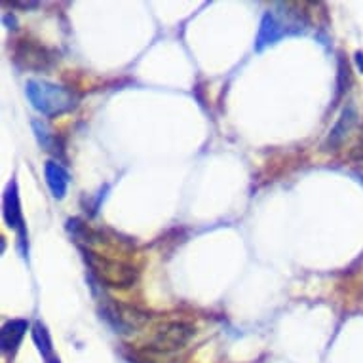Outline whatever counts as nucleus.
Instances as JSON below:
<instances>
[{"label": "nucleus", "mask_w": 363, "mask_h": 363, "mask_svg": "<svg viewBox=\"0 0 363 363\" xmlns=\"http://www.w3.org/2000/svg\"><path fill=\"white\" fill-rule=\"evenodd\" d=\"M27 97L33 103V107L44 116H57V114L69 113L78 103V97L71 89L46 82V80H29Z\"/></svg>", "instance_id": "obj_1"}, {"label": "nucleus", "mask_w": 363, "mask_h": 363, "mask_svg": "<svg viewBox=\"0 0 363 363\" xmlns=\"http://www.w3.org/2000/svg\"><path fill=\"white\" fill-rule=\"evenodd\" d=\"M86 262L89 268L94 270V274L107 284L108 287H116V289H128L135 281H138V268L130 264V262L116 261V259H107V257L94 253V251H86Z\"/></svg>", "instance_id": "obj_2"}, {"label": "nucleus", "mask_w": 363, "mask_h": 363, "mask_svg": "<svg viewBox=\"0 0 363 363\" xmlns=\"http://www.w3.org/2000/svg\"><path fill=\"white\" fill-rule=\"evenodd\" d=\"M192 335H194V328H192L191 323L166 322L152 331L147 345H149L150 350L167 354V352L185 348L186 342L192 339Z\"/></svg>", "instance_id": "obj_3"}, {"label": "nucleus", "mask_w": 363, "mask_h": 363, "mask_svg": "<svg viewBox=\"0 0 363 363\" xmlns=\"http://www.w3.org/2000/svg\"><path fill=\"white\" fill-rule=\"evenodd\" d=\"M103 312H105V318L113 323L114 329L120 331V333H130L131 329H135L147 320V314L139 312L138 308H131V306H124V304L116 303L107 304Z\"/></svg>", "instance_id": "obj_4"}, {"label": "nucleus", "mask_w": 363, "mask_h": 363, "mask_svg": "<svg viewBox=\"0 0 363 363\" xmlns=\"http://www.w3.org/2000/svg\"><path fill=\"white\" fill-rule=\"evenodd\" d=\"M16 61L23 69L30 71H44L52 65V54L30 40H21L16 48Z\"/></svg>", "instance_id": "obj_5"}, {"label": "nucleus", "mask_w": 363, "mask_h": 363, "mask_svg": "<svg viewBox=\"0 0 363 363\" xmlns=\"http://www.w3.org/2000/svg\"><path fill=\"white\" fill-rule=\"evenodd\" d=\"M356 118L357 114L356 111H354V107H346L345 111H342V114H340L339 122L335 124L333 130L329 131V135L328 139H325V143H323L322 149L325 150V152H337V150L345 145L348 133H350L354 124H356Z\"/></svg>", "instance_id": "obj_6"}, {"label": "nucleus", "mask_w": 363, "mask_h": 363, "mask_svg": "<svg viewBox=\"0 0 363 363\" xmlns=\"http://www.w3.org/2000/svg\"><path fill=\"white\" fill-rule=\"evenodd\" d=\"M44 172H46V183H48L54 198H57V200L65 198L67 189H69V173H67L65 167L57 164V162L50 160L46 162Z\"/></svg>", "instance_id": "obj_7"}, {"label": "nucleus", "mask_w": 363, "mask_h": 363, "mask_svg": "<svg viewBox=\"0 0 363 363\" xmlns=\"http://www.w3.org/2000/svg\"><path fill=\"white\" fill-rule=\"evenodd\" d=\"M2 215H4V220H6L10 228H18V230L23 233V217H21V209H19L18 186H16V183H12L6 189V192H4Z\"/></svg>", "instance_id": "obj_8"}, {"label": "nucleus", "mask_w": 363, "mask_h": 363, "mask_svg": "<svg viewBox=\"0 0 363 363\" xmlns=\"http://www.w3.org/2000/svg\"><path fill=\"white\" fill-rule=\"evenodd\" d=\"M287 27H284L280 19L276 18L274 13L268 12L262 18L261 30H259V38H257V50H262L268 44H274L276 40H280L281 36H286Z\"/></svg>", "instance_id": "obj_9"}, {"label": "nucleus", "mask_w": 363, "mask_h": 363, "mask_svg": "<svg viewBox=\"0 0 363 363\" xmlns=\"http://www.w3.org/2000/svg\"><path fill=\"white\" fill-rule=\"evenodd\" d=\"M29 329V323L25 320H12V322L4 323L2 328V335H0V346H2V352H13L19 346L21 339L27 333Z\"/></svg>", "instance_id": "obj_10"}, {"label": "nucleus", "mask_w": 363, "mask_h": 363, "mask_svg": "<svg viewBox=\"0 0 363 363\" xmlns=\"http://www.w3.org/2000/svg\"><path fill=\"white\" fill-rule=\"evenodd\" d=\"M33 339H35L42 356L50 359L52 357V340H50L48 331H46V328L42 323H35V328H33Z\"/></svg>", "instance_id": "obj_11"}, {"label": "nucleus", "mask_w": 363, "mask_h": 363, "mask_svg": "<svg viewBox=\"0 0 363 363\" xmlns=\"http://www.w3.org/2000/svg\"><path fill=\"white\" fill-rule=\"evenodd\" d=\"M348 158L354 162H362L363 160V125L362 131H359V135L354 141V145L350 147V152H348Z\"/></svg>", "instance_id": "obj_12"}, {"label": "nucleus", "mask_w": 363, "mask_h": 363, "mask_svg": "<svg viewBox=\"0 0 363 363\" xmlns=\"http://www.w3.org/2000/svg\"><path fill=\"white\" fill-rule=\"evenodd\" d=\"M48 363H60V359H57V357H50Z\"/></svg>", "instance_id": "obj_13"}]
</instances>
